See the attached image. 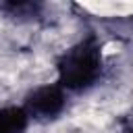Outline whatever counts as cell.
Wrapping results in <instances>:
<instances>
[{"label": "cell", "mask_w": 133, "mask_h": 133, "mask_svg": "<svg viewBox=\"0 0 133 133\" xmlns=\"http://www.w3.org/2000/svg\"><path fill=\"white\" fill-rule=\"evenodd\" d=\"M58 85L66 91L89 89L102 73V48L94 37L77 42L58 60Z\"/></svg>", "instance_id": "cell-1"}, {"label": "cell", "mask_w": 133, "mask_h": 133, "mask_svg": "<svg viewBox=\"0 0 133 133\" xmlns=\"http://www.w3.org/2000/svg\"><path fill=\"white\" fill-rule=\"evenodd\" d=\"M66 106V96L64 89L54 83V85H39L33 91H29V96L25 98V112L29 114V118H37V121H50L56 118Z\"/></svg>", "instance_id": "cell-2"}, {"label": "cell", "mask_w": 133, "mask_h": 133, "mask_svg": "<svg viewBox=\"0 0 133 133\" xmlns=\"http://www.w3.org/2000/svg\"><path fill=\"white\" fill-rule=\"evenodd\" d=\"M29 125V114L23 106H2L0 108V133H25Z\"/></svg>", "instance_id": "cell-3"}]
</instances>
